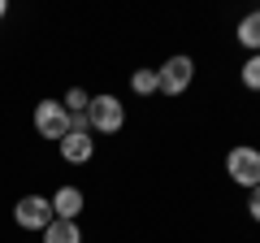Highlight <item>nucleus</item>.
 Here are the masks:
<instances>
[{"label":"nucleus","instance_id":"f257e3e1","mask_svg":"<svg viewBox=\"0 0 260 243\" xmlns=\"http://www.w3.org/2000/svg\"><path fill=\"white\" fill-rule=\"evenodd\" d=\"M87 122H91V131H100V135H117L121 126H126V109H121L117 96H91Z\"/></svg>","mask_w":260,"mask_h":243},{"label":"nucleus","instance_id":"f03ea898","mask_svg":"<svg viewBox=\"0 0 260 243\" xmlns=\"http://www.w3.org/2000/svg\"><path fill=\"white\" fill-rule=\"evenodd\" d=\"M225 174L239 183V187H260V148H251V143H243V148H230V157H225Z\"/></svg>","mask_w":260,"mask_h":243},{"label":"nucleus","instance_id":"7ed1b4c3","mask_svg":"<svg viewBox=\"0 0 260 243\" xmlns=\"http://www.w3.org/2000/svg\"><path fill=\"white\" fill-rule=\"evenodd\" d=\"M35 131L44 139H56V143L70 135V113H65L61 100H39L35 104Z\"/></svg>","mask_w":260,"mask_h":243},{"label":"nucleus","instance_id":"20e7f679","mask_svg":"<svg viewBox=\"0 0 260 243\" xmlns=\"http://www.w3.org/2000/svg\"><path fill=\"white\" fill-rule=\"evenodd\" d=\"M156 78H160V92L165 96H182L191 87V78H195V61L191 56H169L165 66L156 70Z\"/></svg>","mask_w":260,"mask_h":243},{"label":"nucleus","instance_id":"39448f33","mask_svg":"<svg viewBox=\"0 0 260 243\" xmlns=\"http://www.w3.org/2000/svg\"><path fill=\"white\" fill-rule=\"evenodd\" d=\"M13 222H18L22 230H48V222H52V200H44V196H22L18 208H13Z\"/></svg>","mask_w":260,"mask_h":243},{"label":"nucleus","instance_id":"423d86ee","mask_svg":"<svg viewBox=\"0 0 260 243\" xmlns=\"http://www.w3.org/2000/svg\"><path fill=\"white\" fill-rule=\"evenodd\" d=\"M91 152H95L91 131H70V135L61 139V157L70 161V165H83V161H91Z\"/></svg>","mask_w":260,"mask_h":243},{"label":"nucleus","instance_id":"0eeeda50","mask_svg":"<svg viewBox=\"0 0 260 243\" xmlns=\"http://www.w3.org/2000/svg\"><path fill=\"white\" fill-rule=\"evenodd\" d=\"M78 213H83V191H78V187H61L52 196V217H61V222H78Z\"/></svg>","mask_w":260,"mask_h":243},{"label":"nucleus","instance_id":"6e6552de","mask_svg":"<svg viewBox=\"0 0 260 243\" xmlns=\"http://www.w3.org/2000/svg\"><path fill=\"white\" fill-rule=\"evenodd\" d=\"M44 243H83V230H78V222H61V217H52L44 230Z\"/></svg>","mask_w":260,"mask_h":243},{"label":"nucleus","instance_id":"1a4fd4ad","mask_svg":"<svg viewBox=\"0 0 260 243\" xmlns=\"http://www.w3.org/2000/svg\"><path fill=\"white\" fill-rule=\"evenodd\" d=\"M234 35H239V44L247 48V56H251V52H260V9H256V13H247V18L239 22V31H234Z\"/></svg>","mask_w":260,"mask_h":243},{"label":"nucleus","instance_id":"9d476101","mask_svg":"<svg viewBox=\"0 0 260 243\" xmlns=\"http://www.w3.org/2000/svg\"><path fill=\"white\" fill-rule=\"evenodd\" d=\"M130 87H135L139 96H152V92H160V78H156V70H135Z\"/></svg>","mask_w":260,"mask_h":243},{"label":"nucleus","instance_id":"9b49d317","mask_svg":"<svg viewBox=\"0 0 260 243\" xmlns=\"http://www.w3.org/2000/svg\"><path fill=\"white\" fill-rule=\"evenodd\" d=\"M243 87H247V92H260V52H251L247 61H243Z\"/></svg>","mask_w":260,"mask_h":243},{"label":"nucleus","instance_id":"f8f14e48","mask_svg":"<svg viewBox=\"0 0 260 243\" xmlns=\"http://www.w3.org/2000/svg\"><path fill=\"white\" fill-rule=\"evenodd\" d=\"M65 113H87V104H91V96L83 92V87H74V92H65Z\"/></svg>","mask_w":260,"mask_h":243},{"label":"nucleus","instance_id":"ddd939ff","mask_svg":"<svg viewBox=\"0 0 260 243\" xmlns=\"http://www.w3.org/2000/svg\"><path fill=\"white\" fill-rule=\"evenodd\" d=\"M247 213H251V222H260V187L247 191Z\"/></svg>","mask_w":260,"mask_h":243},{"label":"nucleus","instance_id":"4468645a","mask_svg":"<svg viewBox=\"0 0 260 243\" xmlns=\"http://www.w3.org/2000/svg\"><path fill=\"white\" fill-rule=\"evenodd\" d=\"M5 13H9V5H5V0H0V18H5Z\"/></svg>","mask_w":260,"mask_h":243}]
</instances>
